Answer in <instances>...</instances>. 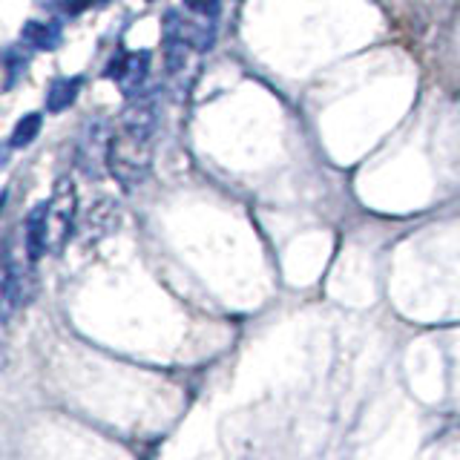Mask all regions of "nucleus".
Returning <instances> with one entry per match:
<instances>
[{
    "mask_svg": "<svg viewBox=\"0 0 460 460\" xmlns=\"http://www.w3.org/2000/svg\"><path fill=\"white\" fill-rule=\"evenodd\" d=\"M43 234H47V253H61L75 230L78 219V187L69 176H61L52 187V196L40 205Z\"/></svg>",
    "mask_w": 460,
    "mask_h": 460,
    "instance_id": "f03ea898",
    "label": "nucleus"
},
{
    "mask_svg": "<svg viewBox=\"0 0 460 460\" xmlns=\"http://www.w3.org/2000/svg\"><path fill=\"white\" fill-rule=\"evenodd\" d=\"M147 4H153V0H147Z\"/></svg>",
    "mask_w": 460,
    "mask_h": 460,
    "instance_id": "9b49d317",
    "label": "nucleus"
},
{
    "mask_svg": "<svg viewBox=\"0 0 460 460\" xmlns=\"http://www.w3.org/2000/svg\"><path fill=\"white\" fill-rule=\"evenodd\" d=\"M81 84H84L81 75L52 81L49 93H47V110H49V112H64L66 107L75 104V98H78V93H81Z\"/></svg>",
    "mask_w": 460,
    "mask_h": 460,
    "instance_id": "39448f33",
    "label": "nucleus"
},
{
    "mask_svg": "<svg viewBox=\"0 0 460 460\" xmlns=\"http://www.w3.org/2000/svg\"><path fill=\"white\" fill-rule=\"evenodd\" d=\"M35 296V277L29 265H18L12 256H6L4 268V320H9L14 308H23Z\"/></svg>",
    "mask_w": 460,
    "mask_h": 460,
    "instance_id": "20e7f679",
    "label": "nucleus"
},
{
    "mask_svg": "<svg viewBox=\"0 0 460 460\" xmlns=\"http://www.w3.org/2000/svg\"><path fill=\"white\" fill-rule=\"evenodd\" d=\"M4 66H6V90H14L18 81L26 75V69H29V55L21 47H12V49H6Z\"/></svg>",
    "mask_w": 460,
    "mask_h": 460,
    "instance_id": "1a4fd4ad",
    "label": "nucleus"
},
{
    "mask_svg": "<svg viewBox=\"0 0 460 460\" xmlns=\"http://www.w3.org/2000/svg\"><path fill=\"white\" fill-rule=\"evenodd\" d=\"M98 124L95 127H90V129H86V136H84V144H81V155H78V164L86 170V172H90V179L95 176H101V162H98V158H104V162H107V150L104 147H101V133H98Z\"/></svg>",
    "mask_w": 460,
    "mask_h": 460,
    "instance_id": "423d86ee",
    "label": "nucleus"
},
{
    "mask_svg": "<svg viewBox=\"0 0 460 460\" xmlns=\"http://www.w3.org/2000/svg\"><path fill=\"white\" fill-rule=\"evenodd\" d=\"M219 6H222V0H184V9L193 14H201V18H216V14H219Z\"/></svg>",
    "mask_w": 460,
    "mask_h": 460,
    "instance_id": "9d476101",
    "label": "nucleus"
},
{
    "mask_svg": "<svg viewBox=\"0 0 460 460\" xmlns=\"http://www.w3.org/2000/svg\"><path fill=\"white\" fill-rule=\"evenodd\" d=\"M158 138V107L153 98L133 101L119 124H115L107 144V170L121 187L133 190L153 167V150Z\"/></svg>",
    "mask_w": 460,
    "mask_h": 460,
    "instance_id": "f257e3e1",
    "label": "nucleus"
},
{
    "mask_svg": "<svg viewBox=\"0 0 460 460\" xmlns=\"http://www.w3.org/2000/svg\"><path fill=\"white\" fill-rule=\"evenodd\" d=\"M107 75L119 84L121 95L133 98L138 95V90L144 86L150 75V52L141 49V52H119L112 55V64L107 69Z\"/></svg>",
    "mask_w": 460,
    "mask_h": 460,
    "instance_id": "7ed1b4c3",
    "label": "nucleus"
},
{
    "mask_svg": "<svg viewBox=\"0 0 460 460\" xmlns=\"http://www.w3.org/2000/svg\"><path fill=\"white\" fill-rule=\"evenodd\" d=\"M40 115L38 112H29V115H23V119L14 124V129H12V138H9V144L14 150H23V147H29L35 138H38V133H40Z\"/></svg>",
    "mask_w": 460,
    "mask_h": 460,
    "instance_id": "6e6552de",
    "label": "nucleus"
},
{
    "mask_svg": "<svg viewBox=\"0 0 460 460\" xmlns=\"http://www.w3.org/2000/svg\"><path fill=\"white\" fill-rule=\"evenodd\" d=\"M23 40H29L38 49H55L61 43V26L47 23V21H29L23 26Z\"/></svg>",
    "mask_w": 460,
    "mask_h": 460,
    "instance_id": "0eeeda50",
    "label": "nucleus"
}]
</instances>
